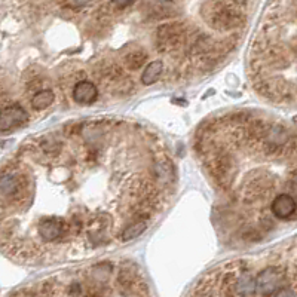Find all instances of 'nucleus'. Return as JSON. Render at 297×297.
<instances>
[{
  "label": "nucleus",
  "instance_id": "f257e3e1",
  "mask_svg": "<svg viewBox=\"0 0 297 297\" xmlns=\"http://www.w3.org/2000/svg\"><path fill=\"white\" fill-rule=\"evenodd\" d=\"M2 110L95 106L212 73L244 37L232 2H3Z\"/></svg>",
  "mask_w": 297,
  "mask_h": 297
},
{
  "label": "nucleus",
  "instance_id": "f03ea898",
  "mask_svg": "<svg viewBox=\"0 0 297 297\" xmlns=\"http://www.w3.org/2000/svg\"><path fill=\"white\" fill-rule=\"evenodd\" d=\"M168 148L123 119H89L30 137L5 161L3 253L30 265L89 260L140 238L174 195Z\"/></svg>",
  "mask_w": 297,
  "mask_h": 297
},
{
  "label": "nucleus",
  "instance_id": "7ed1b4c3",
  "mask_svg": "<svg viewBox=\"0 0 297 297\" xmlns=\"http://www.w3.org/2000/svg\"><path fill=\"white\" fill-rule=\"evenodd\" d=\"M196 155L226 195L245 238L297 221V129L256 113H228L196 135Z\"/></svg>",
  "mask_w": 297,
  "mask_h": 297
},
{
  "label": "nucleus",
  "instance_id": "20e7f679",
  "mask_svg": "<svg viewBox=\"0 0 297 297\" xmlns=\"http://www.w3.org/2000/svg\"><path fill=\"white\" fill-rule=\"evenodd\" d=\"M187 297H297V237L218 263Z\"/></svg>",
  "mask_w": 297,
  "mask_h": 297
},
{
  "label": "nucleus",
  "instance_id": "39448f33",
  "mask_svg": "<svg viewBox=\"0 0 297 297\" xmlns=\"http://www.w3.org/2000/svg\"><path fill=\"white\" fill-rule=\"evenodd\" d=\"M248 78L263 98L297 103V2L267 5L248 52Z\"/></svg>",
  "mask_w": 297,
  "mask_h": 297
}]
</instances>
